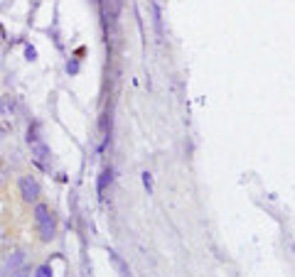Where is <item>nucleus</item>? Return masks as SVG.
<instances>
[{
    "label": "nucleus",
    "instance_id": "nucleus-1",
    "mask_svg": "<svg viewBox=\"0 0 295 277\" xmlns=\"http://www.w3.org/2000/svg\"><path fill=\"white\" fill-rule=\"evenodd\" d=\"M34 228H37V235H40L42 243L54 241V235H57V216H54V211L47 204H40V201L34 204Z\"/></svg>",
    "mask_w": 295,
    "mask_h": 277
},
{
    "label": "nucleus",
    "instance_id": "nucleus-2",
    "mask_svg": "<svg viewBox=\"0 0 295 277\" xmlns=\"http://www.w3.org/2000/svg\"><path fill=\"white\" fill-rule=\"evenodd\" d=\"M27 145H30V152H32L34 162L47 169L49 167V157H52V150H49V145L42 140V133H40V125L32 123L30 128H27Z\"/></svg>",
    "mask_w": 295,
    "mask_h": 277
},
{
    "label": "nucleus",
    "instance_id": "nucleus-3",
    "mask_svg": "<svg viewBox=\"0 0 295 277\" xmlns=\"http://www.w3.org/2000/svg\"><path fill=\"white\" fill-rule=\"evenodd\" d=\"M17 194H20V199L27 201V204H37L40 196H42V184H40L37 177H32V174H23V177L17 179Z\"/></svg>",
    "mask_w": 295,
    "mask_h": 277
},
{
    "label": "nucleus",
    "instance_id": "nucleus-4",
    "mask_svg": "<svg viewBox=\"0 0 295 277\" xmlns=\"http://www.w3.org/2000/svg\"><path fill=\"white\" fill-rule=\"evenodd\" d=\"M111 184H114V167H103L99 179H96V191L101 199H106V189H111Z\"/></svg>",
    "mask_w": 295,
    "mask_h": 277
},
{
    "label": "nucleus",
    "instance_id": "nucleus-5",
    "mask_svg": "<svg viewBox=\"0 0 295 277\" xmlns=\"http://www.w3.org/2000/svg\"><path fill=\"white\" fill-rule=\"evenodd\" d=\"M108 255H111V263H114V267H116V272H118V275H121V277H133V275H131L128 263H125V260L116 253V250H108Z\"/></svg>",
    "mask_w": 295,
    "mask_h": 277
},
{
    "label": "nucleus",
    "instance_id": "nucleus-6",
    "mask_svg": "<svg viewBox=\"0 0 295 277\" xmlns=\"http://www.w3.org/2000/svg\"><path fill=\"white\" fill-rule=\"evenodd\" d=\"M25 263V253H15L12 258H8L5 260V265H3V272H15L17 267Z\"/></svg>",
    "mask_w": 295,
    "mask_h": 277
},
{
    "label": "nucleus",
    "instance_id": "nucleus-7",
    "mask_svg": "<svg viewBox=\"0 0 295 277\" xmlns=\"http://www.w3.org/2000/svg\"><path fill=\"white\" fill-rule=\"evenodd\" d=\"M150 8H153V25H155V30H158V34H162V20H160V8L155 5V3H153Z\"/></svg>",
    "mask_w": 295,
    "mask_h": 277
},
{
    "label": "nucleus",
    "instance_id": "nucleus-8",
    "mask_svg": "<svg viewBox=\"0 0 295 277\" xmlns=\"http://www.w3.org/2000/svg\"><path fill=\"white\" fill-rule=\"evenodd\" d=\"M34 277H52V265H49V263H42V265L34 270Z\"/></svg>",
    "mask_w": 295,
    "mask_h": 277
},
{
    "label": "nucleus",
    "instance_id": "nucleus-9",
    "mask_svg": "<svg viewBox=\"0 0 295 277\" xmlns=\"http://www.w3.org/2000/svg\"><path fill=\"white\" fill-rule=\"evenodd\" d=\"M143 187H145L148 194H153V174L150 172H143Z\"/></svg>",
    "mask_w": 295,
    "mask_h": 277
},
{
    "label": "nucleus",
    "instance_id": "nucleus-10",
    "mask_svg": "<svg viewBox=\"0 0 295 277\" xmlns=\"http://www.w3.org/2000/svg\"><path fill=\"white\" fill-rule=\"evenodd\" d=\"M25 54H27V59H37V52H34V47H25Z\"/></svg>",
    "mask_w": 295,
    "mask_h": 277
},
{
    "label": "nucleus",
    "instance_id": "nucleus-11",
    "mask_svg": "<svg viewBox=\"0 0 295 277\" xmlns=\"http://www.w3.org/2000/svg\"><path fill=\"white\" fill-rule=\"evenodd\" d=\"M17 277H27V275H25V272H20V275H17Z\"/></svg>",
    "mask_w": 295,
    "mask_h": 277
},
{
    "label": "nucleus",
    "instance_id": "nucleus-12",
    "mask_svg": "<svg viewBox=\"0 0 295 277\" xmlns=\"http://www.w3.org/2000/svg\"><path fill=\"white\" fill-rule=\"evenodd\" d=\"M0 111H3V108H0Z\"/></svg>",
    "mask_w": 295,
    "mask_h": 277
}]
</instances>
